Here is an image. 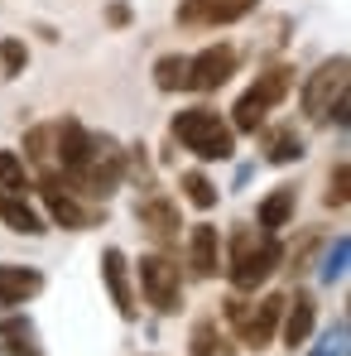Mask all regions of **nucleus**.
<instances>
[{"label":"nucleus","mask_w":351,"mask_h":356,"mask_svg":"<svg viewBox=\"0 0 351 356\" xmlns=\"http://www.w3.org/2000/svg\"><path fill=\"white\" fill-rule=\"evenodd\" d=\"M140 289L154 313H178L183 308V270L169 255H140Z\"/></svg>","instance_id":"39448f33"},{"label":"nucleus","mask_w":351,"mask_h":356,"mask_svg":"<svg viewBox=\"0 0 351 356\" xmlns=\"http://www.w3.org/2000/svg\"><path fill=\"white\" fill-rule=\"evenodd\" d=\"M106 19H111V24H130V5H111V10H106Z\"/></svg>","instance_id":"bb28decb"},{"label":"nucleus","mask_w":351,"mask_h":356,"mask_svg":"<svg viewBox=\"0 0 351 356\" xmlns=\"http://www.w3.org/2000/svg\"><path fill=\"white\" fill-rule=\"evenodd\" d=\"M24 159H29V164H39L44 174L54 169V125H39V130H29V135H24Z\"/></svg>","instance_id":"412c9836"},{"label":"nucleus","mask_w":351,"mask_h":356,"mask_svg":"<svg viewBox=\"0 0 351 356\" xmlns=\"http://www.w3.org/2000/svg\"><path fill=\"white\" fill-rule=\"evenodd\" d=\"M289 87H293V67H265L255 77V87L240 92V102H236V111H231V125L245 130V135H255L265 125V116H270V106H279L289 97Z\"/></svg>","instance_id":"7ed1b4c3"},{"label":"nucleus","mask_w":351,"mask_h":356,"mask_svg":"<svg viewBox=\"0 0 351 356\" xmlns=\"http://www.w3.org/2000/svg\"><path fill=\"white\" fill-rule=\"evenodd\" d=\"M188 265H193L197 280H212V275L222 270V236H217V227L197 222V227L188 232Z\"/></svg>","instance_id":"f8f14e48"},{"label":"nucleus","mask_w":351,"mask_h":356,"mask_svg":"<svg viewBox=\"0 0 351 356\" xmlns=\"http://www.w3.org/2000/svg\"><path fill=\"white\" fill-rule=\"evenodd\" d=\"M0 222L19 236H44V217L24 202V193H10V188H0Z\"/></svg>","instance_id":"4468645a"},{"label":"nucleus","mask_w":351,"mask_h":356,"mask_svg":"<svg viewBox=\"0 0 351 356\" xmlns=\"http://www.w3.org/2000/svg\"><path fill=\"white\" fill-rule=\"evenodd\" d=\"M255 10V0H183L178 5V24L188 29H217V24H236Z\"/></svg>","instance_id":"1a4fd4ad"},{"label":"nucleus","mask_w":351,"mask_h":356,"mask_svg":"<svg viewBox=\"0 0 351 356\" xmlns=\"http://www.w3.org/2000/svg\"><path fill=\"white\" fill-rule=\"evenodd\" d=\"M101 280H106V289H111V303H116L120 318H135L140 308H135V289H130V260H125V250H101Z\"/></svg>","instance_id":"9b49d317"},{"label":"nucleus","mask_w":351,"mask_h":356,"mask_svg":"<svg viewBox=\"0 0 351 356\" xmlns=\"http://www.w3.org/2000/svg\"><path fill=\"white\" fill-rule=\"evenodd\" d=\"M318 232H308V236H303V245H298V250H293L289 260H293V270H308V255H313V250H318Z\"/></svg>","instance_id":"a878e982"},{"label":"nucleus","mask_w":351,"mask_h":356,"mask_svg":"<svg viewBox=\"0 0 351 356\" xmlns=\"http://www.w3.org/2000/svg\"><path fill=\"white\" fill-rule=\"evenodd\" d=\"M347 183H351V169L337 164L332 169V183H327V207H347Z\"/></svg>","instance_id":"393cba45"},{"label":"nucleus","mask_w":351,"mask_h":356,"mask_svg":"<svg viewBox=\"0 0 351 356\" xmlns=\"http://www.w3.org/2000/svg\"><path fill=\"white\" fill-rule=\"evenodd\" d=\"M154 87L159 92H183L188 87V58L183 54H164L154 63Z\"/></svg>","instance_id":"6ab92c4d"},{"label":"nucleus","mask_w":351,"mask_h":356,"mask_svg":"<svg viewBox=\"0 0 351 356\" xmlns=\"http://www.w3.org/2000/svg\"><path fill=\"white\" fill-rule=\"evenodd\" d=\"M183 197H188L197 212H212V207H217V183L207 174H183Z\"/></svg>","instance_id":"4be33fe9"},{"label":"nucleus","mask_w":351,"mask_h":356,"mask_svg":"<svg viewBox=\"0 0 351 356\" xmlns=\"http://www.w3.org/2000/svg\"><path fill=\"white\" fill-rule=\"evenodd\" d=\"M174 140L193 149L197 159H231L236 154V130L217 116L212 106H188L174 116Z\"/></svg>","instance_id":"f03ea898"},{"label":"nucleus","mask_w":351,"mask_h":356,"mask_svg":"<svg viewBox=\"0 0 351 356\" xmlns=\"http://www.w3.org/2000/svg\"><path fill=\"white\" fill-rule=\"evenodd\" d=\"M298 154H303V140L293 135L289 125L270 130V140H265V159H270V164H289V159H298Z\"/></svg>","instance_id":"aec40b11"},{"label":"nucleus","mask_w":351,"mask_h":356,"mask_svg":"<svg viewBox=\"0 0 351 356\" xmlns=\"http://www.w3.org/2000/svg\"><path fill=\"white\" fill-rule=\"evenodd\" d=\"M279 313H284V294H265L260 303H245V313L236 318V337L245 342V347H255V352H265L270 342H275V332H279Z\"/></svg>","instance_id":"0eeeda50"},{"label":"nucleus","mask_w":351,"mask_h":356,"mask_svg":"<svg viewBox=\"0 0 351 356\" xmlns=\"http://www.w3.org/2000/svg\"><path fill=\"white\" fill-rule=\"evenodd\" d=\"M140 227L149 232L154 241H174L178 236V202H169V197H145L140 202Z\"/></svg>","instance_id":"2eb2a0df"},{"label":"nucleus","mask_w":351,"mask_h":356,"mask_svg":"<svg viewBox=\"0 0 351 356\" xmlns=\"http://www.w3.org/2000/svg\"><path fill=\"white\" fill-rule=\"evenodd\" d=\"M44 289V275L29 270V265H0V303L15 308V303H29V298Z\"/></svg>","instance_id":"ddd939ff"},{"label":"nucleus","mask_w":351,"mask_h":356,"mask_svg":"<svg viewBox=\"0 0 351 356\" xmlns=\"http://www.w3.org/2000/svg\"><path fill=\"white\" fill-rule=\"evenodd\" d=\"M188 356H231V347H227V337L217 332V323H197L193 327V337H188Z\"/></svg>","instance_id":"a211bd4d"},{"label":"nucleus","mask_w":351,"mask_h":356,"mask_svg":"<svg viewBox=\"0 0 351 356\" xmlns=\"http://www.w3.org/2000/svg\"><path fill=\"white\" fill-rule=\"evenodd\" d=\"M0 342H5V352H10V356H44L39 332H34L29 318H5V323H0Z\"/></svg>","instance_id":"f3484780"},{"label":"nucleus","mask_w":351,"mask_h":356,"mask_svg":"<svg viewBox=\"0 0 351 356\" xmlns=\"http://www.w3.org/2000/svg\"><path fill=\"white\" fill-rule=\"evenodd\" d=\"M39 197H44L49 217H54L58 227H67V232H87V227H97V207L77 202V188H72L58 169H49V174L39 178Z\"/></svg>","instance_id":"423d86ee"},{"label":"nucleus","mask_w":351,"mask_h":356,"mask_svg":"<svg viewBox=\"0 0 351 356\" xmlns=\"http://www.w3.org/2000/svg\"><path fill=\"white\" fill-rule=\"evenodd\" d=\"M279 265H284V245H279V236L255 232V227H240V232L231 236V265H227V275H231L236 294L260 289Z\"/></svg>","instance_id":"f257e3e1"},{"label":"nucleus","mask_w":351,"mask_h":356,"mask_svg":"<svg viewBox=\"0 0 351 356\" xmlns=\"http://www.w3.org/2000/svg\"><path fill=\"white\" fill-rule=\"evenodd\" d=\"M347 54H337L332 63H323L308 82H303V116L308 120H327V116H347Z\"/></svg>","instance_id":"20e7f679"},{"label":"nucleus","mask_w":351,"mask_h":356,"mask_svg":"<svg viewBox=\"0 0 351 356\" xmlns=\"http://www.w3.org/2000/svg\"><path fill=\"white\" fill-rule=\"evenodd\" d=\"M284 303H289V308L279 313V337H284L289 352H303L308 337H313V323H318V303L308 294H293V298H284Z\"/></svg>","instance_id":"9d476101"},{"label":"nucleus","mask_w":351,"mask_h":356,"mask_svg":"<svg viewBox=\"0 0 351 356\" xmlns=\"http://www.w3.org/2000/svg\"><path fill=\"white\" fill-rule=\"evenodd\" d=\"M0 188H10V193H24V188H29L24 159H19L15 149H0Z\"/></svg>","instance_id":"5701e85b"},{"label":"nucleus","mask_w":351,"mask_h":356,"mask_svg":"<svg viewBox=\"0 0 351 356\" xmlns=\"http://www.w3.org/2000/svg\"><path fill=\"white\" fill-rule=\"evenodd\" d=\"M293 207H298V193H293V188H275V193L260 202V232L279 236V232L293 222Z\"/></svg>","instance_id":"dca6fc26"},{"label":"nucleus","mask_w":351,"mask_h":356,"mask_svg":"<svg viewBox=\"0 0 351 356\" xmlns=\"http://www.w3.org/2000/svg\"><path fill=\"white\" fill-rule=\"evenodd\" d=\"M24 63H29V49H24L19 39H5V44H0V72H5V77H19Z\"/></svg>","instance_id":"b1692460"},{"label":"nucleus","mask_w":351,"mask_h":356,"mask_svg":"<svg viewBox=\"0 0 351 356\" xmlns=\"http://www.w3.org/2000/svg\"><path fill=\"white\" fill-rule=\"evenodd\" d=\"M231 72H236V49L231 44H212L197 58H188V87L193 92H217V87L231 82Z\"/></svg>","instance_id":"6e6552de"}]
</instances>
